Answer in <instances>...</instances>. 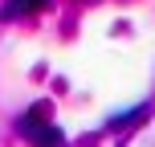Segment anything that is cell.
Here are the masks:
<instances>
[{"label":"cell","mask_w":155,"mask_h":147,"mask_svg":"<svg viewBox=\"0 0 155 147\" xmlns=\"http://www.w3.org/2000/svg\"><path fill=\"white\" fill-rule=\"evenodd\" d=\"M45 0H8L4 4V16H21V12H33V8H41Z\"/></svg>","instance_id":"1"}]
</instances>
